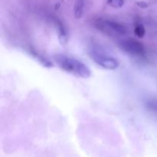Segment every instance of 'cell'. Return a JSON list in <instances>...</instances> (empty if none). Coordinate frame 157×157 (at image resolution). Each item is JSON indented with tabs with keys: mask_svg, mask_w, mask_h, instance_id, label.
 I'll return each instance as SVG.
<instances>
[{
	"mask_svg": "<svg viewBox=\"0 0 157 157\" xmlns=\"http://www.w3.org/2000/svg\"><path fill=\"white\" fill-rule=\"evenodd\" d=\"M54 60L60 68L78 78L87 79L91 76L89 67L79 60L64 55H55Z\"/></svg>",
	"mask_w": 157,
	"mask_h": 157,
	"instance_id": "1",
	"label": "cell"
},
{
	"mask_svg": "<svg viewBox=\"0 0 157 157\" xmlns=\"http://www.w3.org/2000/svg\"><path fill=\"white\" fill-rule=\"evenodd\" d=\"M95 25L98 30L108 36H123L127 35V28L124 25L112 20H98Z\"/></svg>",
	"mask_w": 157,
	"mask_h": 157,
	"instance_id": "2",
	"label": "cell"
},
{
	"mask_svg": "<svg viewBox=\"0 0 157 157\" xmlns=\"http://www.w3.org/2000/svg\"><path fill=\"white\" fill-rule=\"evenodd\" d=\"M89 55L98 65L106 70H115L120 65L119 61L116 58L97 49H91Z\"/></svg>",
	"mask_w": 157,
	"mask_h": 157,
	"instance_id": "3",
	"label": "cell"
},
{
	"mask_svg": "<svg viewBox=\"0 0 157 157\" xmlns=\"http://www.w3.org/2000/svg\"><path fill=\"white\" fill-rule=\"evenodd\" d=\"M121 50L129 55L134 56H143L145 55V48L144 44L139 41L133 38L121 40L118 44Z\"/></svg>",
	"mask_w": 157,
	"mask_h": 157,
	"instance_id": "4",
	"label": "cell"
},
{
	"mask_svg": "<svg viewBox=\"0 0 157 157\" xmlns=\"http://www.w3.org/2000/svg\"><path fill=\"white\" fill-rule=\"evenodd\" d=\"M84 12V0H76L74 8V12L76 18H81Z\"/></svg>",
	"mask_w": 157,
	"mask_h": 157,
	"instance_id": "5",
	"label": "cell"
},
{
	"mask_svg": "<svg viewBox=\"0 0 157 157\" xmlns=\"http://www.w3.org/2000/svg\"><path fill=\"white\" fill-rule=\"evenodd\" d=\"M32 55H33L34 57H35V58H36L37 61H38V62H40V64H42L44 67H53V64H52V63L50 61H48V60L46 58H44L43 55H38V53H36L35 52H32Z\"/></svg>",
	"mask_w": 157,
	"mask_h": 157,
	"instance_id": "6",
	"label": "cell"
},
{
	"mask_svg": "<svg viewBox=\"0 0 157 157\" xmlns=\"http://www.w3.org/2000/svg\"><path fill=\"white\" fill-rule=\"evenodd\" d=\"M58 38H59V41L61 44H66L67 41V35L66 33L65 30L63 28V26L61 24L58 25Z\"/></svg>",
	"mask_w": 157,
	"mask_h": 157,
	"instance_id": "7",
	"label": "cell"
},
{
	"mask_svg": "<svg viewBox=\"0 0 157 157\" xmlns=\"http://www.w3.org/2000/svg\"><path fill=\"white\" fill-rule=\"evenodd\" d=\"M134 34L138 38H144L146 34V30L144 26L142 24H137L134 28Z\"/></svg>",
	"mask_w": 157,
	"mask_h": 157,
	"instance_id": "8",
	"label": "cell"
},
{
	"mask_svg": "<svg viewBox=\"0 0 157 157\" xmlns=\"http://www.w3.org/2000/svg\"><path fill=\"white\" fill-rule=\"evenodd\" d=\"M107 2L110 7L120 9L124 5V0H107Z\"/></svg>",
	"mask_w": 157,
	"mask_h": 157,
	"instance_id": "9",
	"label": "cell"
},
{
	"mask_svg": "<svg viewBox=\"0 0 157 157\" xmlns=\"http://www.w3.org/2000/svg\"><path fill=\"white\" fill-rule=\"evenodd\" d=\"M136 5H137L140 8H141V9H146V8L148 7V5H147V3L144 1L137 2H136Z\"/></svg>",
	"mask_w": 157,
	"mask_h": 157,
	"instance_id": "10",
	"label": "cell"
}]
</instances>
